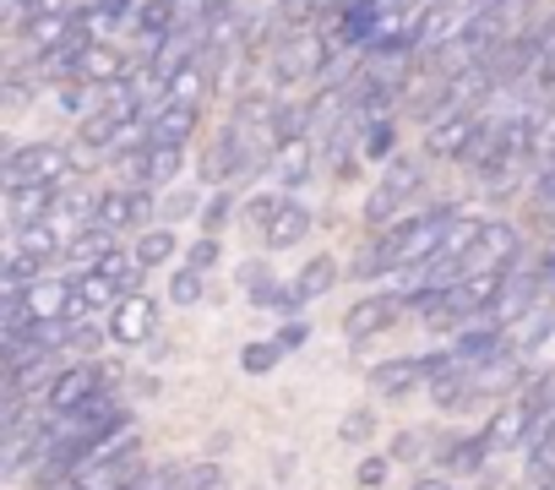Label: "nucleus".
<instances>
[{"mask_svg": "<svg viewBox=\"0 0 555 490\" xmlns=\"http://www.w3.org/2000/svg\"><path fill=\"white\" fill-rule=\"evenodd\" d=\"M512 354V338H506V327H495L490 317H479L474 327H463L457 338H452V360L457 365H495V360H506Z\"/></svg>", "mask_w": 555, "mask_h": 490, "instance_id": "10", "label": "nucleus"}, {"mask_svg": "<svg viewBox=\"0 0 555 490\" xmlns=\"http://www.w3.org/2000/svg\"><path fill=\"white\" fill-rule=\"evenodd\" d=\"M495 452H490V441H485V430L479 436H463V441H452L447 452H441V463H447V474H479L485 463H490Z\"/></svg>", "mask_w": 555, "mask_h": 490, "instance_id": "28", "label": "nucleus"}, {"mask_svg": "<svg viewBox=\"0 0 555 490\" xmlns=\"http://www.w3.org/2000/svg\"><path fill=\"white\" fill-rule=\"evenodd\" d=\"M88 28L93 34H109V28H131L137 12H142V0H88Z\"/></svg>", "mask_w": 555, "mask_h": 490, "instance_id": "29", "label": "nucleus"}, {"mask_svg": "<svg viewBox=\"0 0 555 490\" xmlns=\"http://www.w3.org/2000/svg\"><path fill=\"white\" fill-rule=\"evenodd\" d=\"M382 474H387V457H365L360 463V485H382Z\"/></svg>", "mask_w": 555, "mask_h": 490, "instance_id": "41", "label": "nucleus"}, {"mask_svg": "<svg viewBox=\"0 0 555 490\" xmlns=\"http://www.w3.org/2000/svg\"><path fill=\"white\" fill-rule=\"evenodd\" d=\"M479 120H485V109H468V115H447V120H436V126H425V158H457L463 164V153H468V142H474V131H479Z\"/></svg>", "mask_w": 555, "mask_h": 490, "instance_id": "12", "label": "nucleus"}, {"mask_svg": "<svg viewBox=\"0 0 555 490\" xmlns=\"http://www.w3.org/2000/svg\"><path fill=\"white\" fill-rule=\"evenodd\" d=\"M212 77H218V72H212V61L202 55L196 66H185V72L169 82V93H164V99H169V104H191V109H202V93L212 88Z\"/></svg>", "mask_w": 555, "mask_h": 490, "instance_id": "27", "label": "nucleus"}, {"mask_svg": "<svg viewBox=\"0 0 555 490\" xmlns=\"http://www.w3.org/2000/svg\"><path fill=\"white\" fill-rule=\"evenodd\" d=\"M82 169V158L66 142H12L7 147V191L12 185H34V180H61L72 185Z\"/></svg>", "mask_w": 555, "mask_h": 490, "instance_id": "2", "label": "nucleus"}, {"mask_svg": "<svg viewBox=\"0 0 555 490\" xmlns=\"http://www.w3.org/2000/svg\"><path fill=\"white\" fill-rule=\"evenodd\" d=\"M0 284H7V295H28L34 284H44V262L12 252V257H7V273H0Z\"/></svg>", "mask_w": 555, "mask_h": 490, "instance_id": "31", "label": "nucleus"}, {"mask_svg": "<svg viewBox=\"0 0 555 490\" xmlns=\"http://www.w3.org/2000/svg\"><path fill=\"white\" fill-rule=\"evenodd\" d=\"M126 169H131V180H137V185L164 191V185H175V180H180V169H185V147H142Z\"/></svg>", "mask_w": 555, "mask_h": 490, "instance_id": "16", "label": "nucleus"}, {"mask_svg": "<svg viewBox=\"0 0 555 490\" xmlns=\"http://www.w3.org/2000/svg\"><path fill=\"white\" fill-rule=\"evenodd\" d=\"M137 72H142V66H137L131 55H120V50H109V44H93L77 77H82V82H93V88L104 93V88H115V82H131Z\"/></svg>", "mask_w": 555, "mask_h": 490, "instance_id": "21", "label": "nucleus"}, {"mask_svg": "<svg viewBox=\"0 0 555 490\" xmlns=\"http://www.w3.org/2000/svg\"><path fill=\"white\" fill-rule=\"evenodd\" d=\"M115 382H109V371H104V360H82V365H66L55 382H50V414H72V409H82L88 398H99V392H109Z\"/></svg>", "mask_w": 555, "mask_h": 490, "instance_id": "7", "label": "nucleus"}, {"mask_svg": "<svg viewBox=\"0 0 555 490\" xmlns=\"http://www.w3.org/2000/svg\"><path fill=\"white\" fill-rule=\"evenodd\" d=\"M333 50H338V44H333L322 28H295V34H278L267 72H272V82H278V88H295V82H306V77H327Z\"/></svg>", "mask_w": 555, "mask_h": 490, "instance_id": "1", "label": "nucleus"}, {"mask_svg": "<svg viewBox=\"0 0 555 490\" xmlns=\"http://www.w3.org/2000/svg\"><path fill=\"white\" fill-rule=\"evenodd\" d=\"M517 257H522V234H517V223H506V218H485V223H479V240H474V252L463 257V279H468V273H512Z\"/></svg>", "mask_w": 555, "mask_h": 490, "instance_id": "6", "label": "nucleus"}, {"mask_svg": "<svg viewBox=\"0 0 555 490\" xmlns=\"http://www.w3.org/2000/svg\"><path fill=\"white\" fill-rule=\"evenodd\" d=\"M360 153H365V158H382V164H392V158H398V126H392V115H387V120L360 126Z\"/></svg>", "mask_w": 555, "mask_h": 490, "instance_id": "30", "label": "nucleus"}, {"mask_svg": "<svg viewBox=\"0 0 555 490\" xmlns=\"http://www.w3.org/2000/svg\"><path fill=\"white\" fill-rule=\"evenodd\" d=\"M306 338H311V322H295V317H289L284 327H278V349H284V354H289V349H306Z\"/></svg>", "mask_w": 555, "mask_h": 490, "instance_id": "38", "label": "nucleus"}, {"mask_svg": "<svg viewBox=\"0 0 555 490\" xmlns=\"http://www.w3.org/2000/svg\"><path fill=\"white\" fill-rule=\"evenodd\" d=\"M93 223L99 229H115V234H142L147 229V212H153V191L147 185H104L93 191Z\"/></svg>", "mask_w": 555, "mask_h": 490, "instance_id": "5", "label": "nucleus"}, {"mask_svg": "<svg viewBox=\"0 0 555 490\" xmlns=\"http://www.w3.org/2000/svg\"><path fill=\"white\" fill-rule=\"evenodd\" d=\"M533 273H539V284H544V289L555 295V245H550V252H544V262H539Z\"/></svg>", "mask_w": 555, "mask_h": 490, "instance_id": "42", "label": "nucleus"}, {"mask_svg": "<svg viewBox=\"0 0 555 490\" xmlns=\"http://www.w3.org/2000/svg\"><path fill=\"white\" fill-rule=\"evenodd\" d=\"M109 252H115V229H99V223H93V229L72 245V252H66V268H72V273H93Z\"/></svg>", "mask_w": 555, "mask_h": 490, "instance_id": "26", "label": "nucleus"}, {"mask_svg": "<svg viewBox=\"0 0 555 490\" xmlns=\"http://www.w3.org/2000/svg\"><path fill=\"white\" fill-rule=\"evenodd\" d=\"M180 28V7H175V0H142V12H137V23H131V34L153 50L158 39H169Z\"/></svg>", "mask_w": 555, "mask_h": 490, "instance_id": "23", "label": "nucleus"}, {"mask_svg": "<svg viewBox=\"0 0 555 490\" xmlns=\"http://www.w3.org/2000/svg\"><path fill=\"white\" fill-rule=\"evenodd\" d=\"M420 447H430V430H403V436L392 441V457H398V463H414V457H425Z\"/></svg>", "mask_w": 555, "mask_h": 490, "instance_id": "37", "label": "nucleus"}, {"mask_svg": "<svg viewBox=\"0 0 555 490\" xmlns=\"http://www.w3.org/2000/svg\"><path fill=\"white\" fill-rule=\"evenodd\" d=\"M420 191H425V164H420V158H409V153H398V158L382 169L376 191L365 196V223H371V229L398 223V212H403Z\"/></svg>", "mask_w": 555, "mask_h": 490, "instance_id": "3", "label": "nucleus"}, {"mask_svg": "<svg viewBox=\"0 0 555 490\" xmlns=\"http://www.w3.org/2000/svg\"><path fill=\"white\" fill-rule=\"evenodd\" d=\"M196 137V109L191 104H169L158 115H147V147H185Z\"/></svg>", "mask_w": 555, "mask_h": 490, "instance_id": "20", "label": "nucleus"}, {"mask_svg": "<svg viewBox=\"0 0 555 490\" xmlns=\"http://www.w3.org/2000/svg\"><path fill=\"white\" fill-rule=\"evenodd\" d=\"M39 333V317L28 306V295H7L0 300V344H28Z\"/></svg>", "mask_w": 555, "mask_h": 490, "instance_id": "25", "label": "nucleus"}, {"mask_svg": "<svg viewBox=\"0 0 555 490\" xmlns=\"http://www.w3.org/2000/svg\"><path fill=\"white\" fill-rule=\"evenodd\" d=\"M528 425H533V409H528L522 398H501V409L485 420V441H490V452H522Z\"/></svg>", "mask_w": 555, "mask_h": 490, "instance_id": "14", "label": "nucleus"}, {"mask_svg": "<svg viewBox=\"0 0 555 490\" xmlns=\"http://www.w3.org/2000/svg\"><path fill=\"white\" fill-rule=\"evenodd\" d=\"M196 207H207V202H196L191 191H175V196H164V218H191Z\"/></svg>", "mask_w": 555, "mask_h": 490, "instance_id": "39", "label": "nucleus"}, {"mask_svg": "<svg viewBox=\"0 0 555 490\" xmlns=\"http://www.w3.org/2000/svg\"><path fill=\"white\" fill-rule=\"evenodd\" d=\"M66 196H72V191H66L61 180H34V185H12V191H7V218H12V229H17V223H39V218H55Z\"/></svg>", "mask_w": 555, "mask_h": 490, "instance_id": "9", "label": "nucleus"}, {"mask_svg": "<svg viewBox=\"0 0 555 490\" xmlns=\"http://www.w3.org/2000/svg\"><path fill=\"white\" fill-rule=\"evenodd\" d=\"M447 371H457L452 349H436V354H403V360H382V365L371 371V387H376L382 398H403V392H414V387L441 382Z\"/></svg>", "mask_w": 555, "mask_h": 490, "instance_id": "4", "label": "nucleus"}, {"mask_svg": "<svg viewBox=\"0 0 555 490\" xmlns=\"http://www.w3.org/2000/svg\"><path fill=\"white\" fill-rule=\"evenodd\" d=\"M414 490H452V485H447V479H441V474H425V479H420V485H414Z\"/></svg>", "mask_w": 555, "mask_h": 490, "instance_id": "43", "label": "nucleus"}, {"mask_svg": "<svg viewBox=\"0 0 555 490\" xmlns=\"http://www.w3.org/2000/svg\"><path fill=\"white\" fill-rule=\"evenodd\" d=\"M229 207H234V196H229V191H212L207 207H202V234H218V229L229 223Z\"/></svg>", "mask_w": 555, "mask_h": 490, "instance_id": "36", "label": "nucleus"}, {"mask_svg": "<svg viewBox=\"0 0 555 490\" xmlns=\"http://www.w3.org/2000/svg\"><path fill=\"white\" fill-rule=\"evenodd\" d=\"M306 234H311V207L284 196V207H278L272 223L261 229V245H267V252H289V245H300Z\"/></svg>", "mask_w": 555, "mask_h": 490, "instance_id": "19", "label": "nucleus"}, {"mask_svg": "<svg viewBox=\"0 0 555 490\" xmlns=\"http://www.w3.org/2000/svg\"><path fill=\"white\" fill-rule=\"evenodd\" d=\"M240 289H245V295H250L256 306L278 311V317H295V311H300V295L278 284L267 262H245V268H240Z\"/></svg>", "mask_w": 555, "mask_h": 490, "instance_id": "15", "label": "nucleus"}, {"mask_svg": "<svg viewBox=\"0 0 555 490\" xmlns=\"http://www.w3.org/2000/svg\"><path fill=\"white\" fill-rule=\"evenodd\" d=\"M278 207H284V191H256V196L245 202V223L261 234V229L272 223V212H278Z\"/></svg>", "mask_w": 555, "mask_h": 490, "instance_id": "34", "label": "nucleus"}, {"mask_svg": "<svg viewBox=\"0 0 555 490\" xmlns=\"http://www.w3.org/2000/svg\"><path fill=\"white\" fill-rule=\"evenodd\" d=\"M506 338H512V354H533V349H544L550 338H555V295H539L512 327H506Z\"/></svg>", "mask_w": 555, "mask_h": 490, "instance_id": "13", "label": "nucleus"}, {"mask_svg": "<svg viewBox=\"0 0 555 490\" xmlns=\"http://www.w3.org/2000/svg\"><path fill=\"white\" fill-rule=\"evenodd\" d=\"M115 344H126V349H137V344H147L153 333H158V306L137 289V295H126L115 311H109V327H104Z\"/></svg>", "mask_w": 555, "mask_h": 490, "instance_id": "11", "label": "nucleus"}, {"mask_svg": "<svg viewBox=\"0 0 555 490\" xmlns=\"http://www.w3.org/2000/svg\"><path fill=\"white\" fill-rule=\"evenodd\" d=\"M175 252H180L175 223H147L142 234H131V257L142 268H164V262H175Z\"/></svg>", "mask_w": 555, "mask_h": 490, "instance_id": "22", "label": "nucleus"}, {"mask_svg": "<svg viewBox=\"0 0 555 490\" xmlns=\"http://www.w3.org/2000/svg\"><path fill=\"white\" fill-rule=\"evenodd\" d=\"M169 300H175V306H202V300H207V273H196V268H175V279H169Z\"/></svg>", "mask_w": 555, "mask_h": 490, "instance_id": "32", "label": "nucleus"}, {"mask_svg": "<svg viewBox=\"0 0 555 490\" xmlns=\"http://www.w3.org/2000/svg\"><path fill=\"white\" fill-rule=\"evenodd\" d=\"M403 295H365V300H354L349 306V317H344V338L349 344H371V338H382V333H392L398 322H403Z\"/></svg>", "mask_w": 555, "mask_h": 490, "instance_id": "8", "label": "nucleus"}, {"mask_svg": "<svg viewBox=\"0 0 555 490\" xmlns=\"http://www.w3.org/2000/svg\"><path fill=\"white\" fill-rule=\"evenodd\" d=\"M317 153H322V147H317V137H300V142H278L267 169H272V180H284V185L295 191V185H306V180L317 175Z\"/></svg>", "mask_w": 555, "mask_h": 490, "instance_id": "17", "label": "nucleus"}, {"mask_svg": "<svg viewBox=\"0 0 555 490\" xmlns=\"http://www.w3.org/2000/svg\"><path fill=\"white\" fill-rule=\"evenodd\" d=\"M55 490H72V485H55Z\"/></svg>", "mask_w": 555, "mask_h": 490, "instance_id": "44", "label": "nucleus"}, {"mask_svg": "<svg viewBox=\"0 0 555 490\" xmlns=\"http://www.w3.org/2000/svg\"><path fill=\"white\" fill-rule=\"evenodd\" d=\"M371 430H376V420H371V414H349V420H344V441H365Z\"/></svg>", "mask_w": 555, "mask_h": 490, "instance_id": "40", "label": "nucleus"}, {"mask_svg": "<svg viewBox=\"0 0 555 490\" xmlns=\"http://www.w3.org/2000/svg\"><path fill=\"white\" fill-rule=\"evenodd\" d=\"M278 360H284V349H278V338H267V344H250V349L240 354L245 376H267V371H278Z\"/></svg>", "mask_w": 555, "mask_h": 490, "instance_id": "33", "label": "nucleus"}, {"mask_svg": "<svg viewBox=\"0 0 555 490\" xmlns=\"http://www.w3.org/2000/svg\"><path fill=\"white\" fill-rule=\"evenodd\" d=\"M289 289L300 295V306H311V300L333 295V289H338V262H333V257H311V262L295 273V284H289Z\"/></svg>", "mask_w": 555, "mask_h": 490, "instance_id": "24", "label": "nucleus"}, {"mask_svg": "<svg viewBox=\"0 0 555 490\" xmlns=\"http://www.w3.org/2000/svg\"><path fill=\"white\" fill-rule=\"evenodd\" d=\"M12 252H23V257H39V262L50 268V262H66V234L55 229V218L17 223V229H12Z\"/></svg>", "mask_w": 555, "mask_h": 490, "instance_id": "18", "label": "nucleus"}, {"mask_svg": "<svg viewBox=\"0 0 555 490\" xmlns=\"http://www.w3.org/2000/svg\"><path fill=\"white\" fill-rule=\"evenodd\" d=\"M185 268H196V273L218 268V234H202V240L185 245Z\"/></svg>", "mask_w": 555, "mask_h": 490, "instance_id": "35", "label": "nucleus"}]
</instances>
